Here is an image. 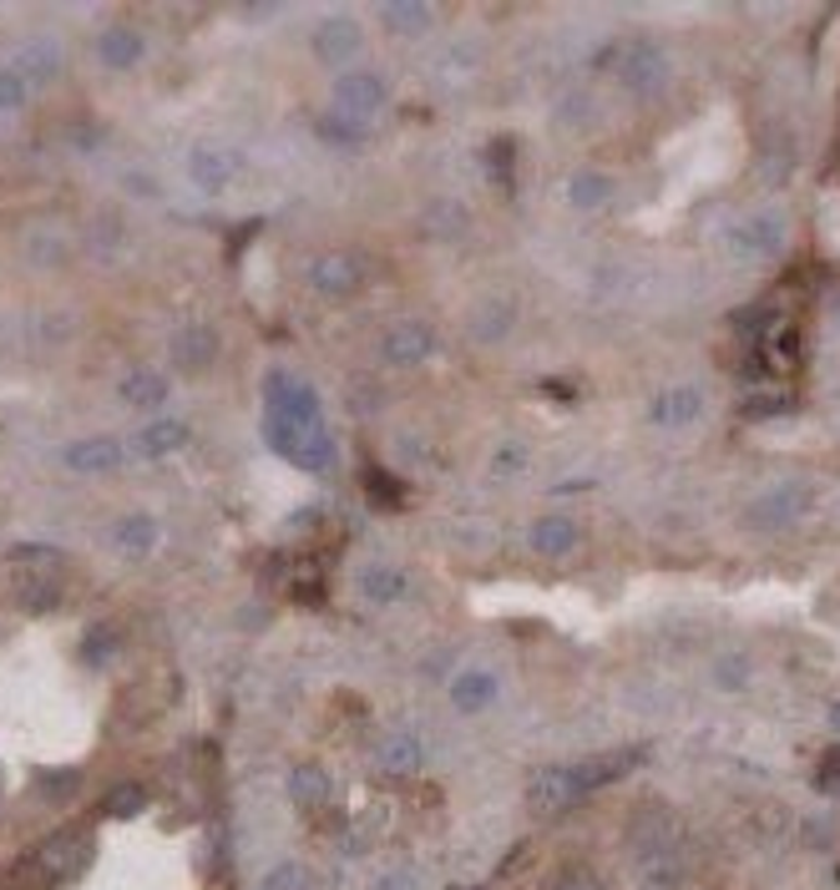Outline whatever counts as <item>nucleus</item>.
<instances>
[{"mask_svg":"<svg viewBox=\"0 0 840 890\" xmlns=\"http://www.w3.org/2000/svg\"><path fill=\"white\" fill-rule=\"evenodd\" d=\"M811 506V497H805V486H775L769 497H760L750 506V526H760V531H769V526H785V522H795L800 511Z\"/></svg>","mask_w":840,"mask_h":890,"instance_id":"obj_6","label":"nucleus"},{"mask_svg":"<svg viewBox=\"0 0 840 890\" xmlns=\"http://www.w3.org/2000/svg\"><path fill=\"white\" fill-rule=\"evenodd\" d=\"M699 410H704V394L693 385H678V390H664L653 400V425H689Z\"/></svg>","mask_w":840,"mask_h":890,"instance_id":"obj_14","label":"nucleus"},{"mask_svg":"<svg viewBox=\"0 0 840 890\" xmlns=\"http://www.w3.org/2000/svg\"><path fill=\"white\" fill-rule=\"evenodd\" d=\"M289 794H294L299 810H319V804L329 800V779L314 764H304V769H294V779H289Z\"/></svg>","mask_w":840,"mask_h":890,"instance_id":"obj_25","label":"nucleus"},{"mask_svg":"<svg viewBox=\"0 0 840 890\" xmlns=\"http://www.w3.org/2000/svg\"><path fill=\"white\" fill-rule=\"evenodd\" d=\"M335 97H339V106H344V112H354V117H369V112H380V102H385V82H380V76H369V72L339 76Z\"/></svg>","mask_w":840,"mask_h":890,"instance_id":"obj_9","label":"nucleus"},{"mask_svg":"<svg viewBox=\"0 0 840 890\" xmlns=\"http://www.w3.org/2000/svg\"><path fill=\"white\" fill-rule=\"evenodd\" d=\"M719 678H724V684H729V688H735V684H744V678H750V668H744L739 657H729V663H724V668H719Z\"/></svg>","mask_w":840,"mask_h":890,"instance_id":"obj_37","label":"nucleus"},{"mask_svg":"<svg viewBox=\"0 0 840 890\" xmlns=\"http://www.w3.org/2000/svg\"><path fill=\"white\" fill-rule=\"evenodd\" d=\"M400 592H405V577H400V567H369L365 577H360V598H365L369 607H390Z\"/></svg>","mask_w":840,"mask_h":890,"instance_id":"obj_22","label":"nucleus"},{"mask_svg":"<svg viewBox=\"0 0 840 890\" xmlns=\"http://www.w3.org/2000/svg\"><path fill=\"white\" fill-rule=\"evenodd\" d=\"M506 329H512V304H502V299H487V304L472 314V335L476 339H502Z\"/></svg>","mask_w":840,"mask_h":890,"instance_id":"obj_26","label":"nucleus"},{"mask_svg":"<svg viewBox=\"0 0 840 890\" xmlns=\"http://www.w3.org/2000/svg\"><path fill=\"white\" fill-rule=\"evenodd\" d=\"M61 461H66L72 471H82V476H97V471H117V466H122V440H112V436L76 440V446H66V451H61Z\"/></svg>","mask_w":840,"mask_h":890,"instance_id":"obj_8","label":"nucleus"},{"mask_svg":"<svg viewBox=\"0 0 840 890\" xmlns=\"http://www.w3.org/2000/svg\"><path fill=\"white\" fill-rule=\"evenodd\" d=\"M15 602H21L26 613H51V607L61 602L57 577H36V572H21V577H15Z\"/></svg>","mask_w":840,"mask_h":890,"instance_id":"obj_19","label":"nucleus"},{"mask_svg":"<svg viewBox=\"0 0 840 890\" xmlns=\"http://www.w3.org/2000/svg\"><path fill=\"white\" fill-rule=\"evenodd\" d=\"M102 810H106L112 819H133L137 810H148V789H142V785H117L112 794H106Z\"/></svg>","mask_w":840,"mask_h":890,"instance_id":"obj_28","label":"nucleus"},{"mask_svg":"<svg viewBox=\"0 0 840 890\" xmlns=\"http://www.w3.org/2000/svg\"><path fill=\"white\" fill-rule=\"evenodd\" d=\"M380 21H385V26H396V30H421L430 21V11H426V5H385Z\"/></svg>","mask_w":840,"mask_h":890,"instance_id":"obj_31","label":"nucleus"},{"mask_svg":"<svg viewBox=\"0 0 840 890\" xmlns=\"http://www.w3.org/2000/svg\"><path fill=\"white\" fill-rule=\"evenodd\" d=\"M607 198H613V183H607L603 173H577V177H573V203L603 208Z\"/></svg>","mask_w":840,"mask_h":890,"instance_id":"obj_29","label":"nucleus"},{"mask_svg":"<svg viewBox=\"0 0 840 890\" xmlns=\"http://www.w3.org/2000/svg\"><path fill=\"white\" fill-rule=\"evenodd\" d=\"M815 785H820V789L840 785V749H830L826 760H820V774H815Z\"/></svg>","mask_w":840,"mask_h":890,"instance_id":"obj_36","label":"nucleus"},{"mask_svg":"<svg viewBox=\"0 0 840 890\" xmlns=\"http://www.w3.org/2000/svg\"><path fill=\"white\" fill-rule=\"evenodd\" d=\"M76 785H82V774H76V769H66V774H41V779H36V789H41L46 800H72Z\"/></svg>","mask_w":840,"mask_h":890,"instance_id":"obj_32","label":"nucleus"},{"mask_svg":"<svg viewBox=\"0 0 840 890\" xmlns=\"http://www.w3.org/2000/svg\"><path fill=\"white\" fill-rule=\"evenodd\" d=\"M491 699H497V678H491V673H481V668L456 673V684H451V703H456V709L476 714V709H487Z\"/></svg>","mask_w":840,"mask_h":890,"instance_id":"obj_17","label":"nucleus"},{"mask_svg":"<svg viewBox=\"0 0 840 890\" xmlns=\"http://www.w3.org/2000/svg\"><path fill=\"white\" fill-rule=\"evenodd\" d=\"M122 400L137 405V410H158L167 400V380L163 375H152V369H137V375L122 380Z\"/></svg>","mask_w":840,"mask_h":890,"instance_id":"obj_23","label":"nucleus"},{"mask_svg":"<svg viewBox=\"0 0 840 890\" xmlns=\"http://www.w3.org/2000/svg\"><path fill=\"white\" fill-rule=\"evenodd\" d=\"M11 567L51 577V567H61V552L57 547H30V541H21V547H11Z\"/></svg>","mask_w":840,"mask_h":890,"instance_id":"obj_27","label":"nucleus"},{"mask_svg":"<svg viewBox=\"0 0 840 890\" xmlns=\"http://www.w3.org/2000/svg\"><path fill=\"white\" fill-rule=\"evenodd\" d=\"M284 455H289L294 466H304V471H325L329 461H335L329 430H325V425H319V430H294V436H289V446H284Z\"/></svg>","mask_w":840,"mask_h":890,"instance_id":"obj_12","label":"nucleus"},{"mask_svg":"<svg viewBox=\"0 0 840 890\" xmlns=\"http://www.w3.org/2000/svg\"><path fill=\"white\" fill-rule=\"evenodd\" d=\"M117 653V632L102 628V632H91L87 638V663H106V657Z\"/></svg>","mask_w":840,"mask_h":890,"instance_id":"obj_35","label":"nucleus"},{"mask_svg":"<svg viewBox=\"0 0 840 890\" xmlns=\"http://www.w3.org/2000/svg\"><path fill=\"white\" fill-rule=\"evenodd\" d=\"M26 91H30V82L15 66H0V112H15V106L26 102Z\"/></svg>","mask_w":840,"mask_h":890,"instance_id":"obj_30","label":"nucleus"},{"mask_svg":"<svg viewBox=\"0 0 840 890\" xmlns=\"http://www.w3.org/2000/svg\"><path fill=\"white\" fill-rule=\"evenodd\" d=\"M97 57L106 61V66H117V72H127V66H137V57H142V36L127 26H112L97 41Z\"/></svg>","mask_w":840,"mask_h":890,"instance_id":"obj_18","label":"nucleus"},{"mask_svg":"<svg viewBox=\"0 0 840 890\" xmlns=\"http://www.w3.org/2000/svg\"><path fill=\"white\" fill-rule=\"evenodd\" d=\"M739 238V249H750V253H775L785 243V228L780 218H769V213H750V218L735 228Z\"/></svg>","mask_w":840,"mask_h":890,"instance_id":"obj_16","label":"nucleus"},{"mask_svg":"<svg viewBox=\"0 0 840 890\" xmlns=\"http://www.w3.org/2000/svg\"><path fill=\"white\" fill-rule=\"evenodd\" d=\"M577 522H567V516H547V522H537L531 526V547L542 556H567L577 547Z\"/></svg>","mask_w":840,"mask_h":890,"instance_id":"obj_15","label":"nucleus"},{"mask_svg":"<svg viewBox=\"0 0 840 890\" xmlns=\"http://www.w3.org/2000/svg\"><path fill=\"white\" fill-rule=\"evenodd\" d=\"M836 309H840V304H836Z\"/></svg>","mask_w":840,"mask_h":890,"instance_id":"obj_40","label":"nucleus"},{"mask_svg":"<svg viewBox=\"0 0 840 890\" xmlns=\"http://www.w3.org/2000/svg\"><path fill=\"white\" fill-rule=\"evenodd\" d=\"M310 886V876L299 870V865H279V870H268V880H264V890H304Z\"/></svg>","mask_w":840,"mask_h":890,"instance_id":"obj_34","label":"nucleus"},{"mask_svg":"<svg viewBox=\"0 0 840 890\" xmlns=\"http://www.w3.org/2000/svg\"><path fill=\"white\" fill-rule=\"evenodd\" d=\"M380 890H411V876H385Z\"/></svg>","mask_w":840,"mask_h":890,"instance_id":"obj_38","label":"nucleus"},{"mask_svg":"<svg viewBox=\"0 0 840 890\" xmlns=\"http://www.w3.org/2000/svg\"><path fill=\"white\" fill-rule=\"evenodd\" d=\"M552 890H603V880L592 876L588 865H567V870L552 880Z\"/></svg>","mask_w":840,"mask_h":890,"instance_id":"obj_33","label":"nucleus"},{"mask_svg":"<svg viewBox=\"0 0 840 890\" xmlns=\"http://www.w3.org/2000/svg\"><path fill=\"white\" fill-rule=\"evenodd\" d=\"M638 760H643V749H613V754H592V760L567 764V769H573L577 789H582V794H592V789H603V785H613V779H623V774L634 769Z\"/></svg>","mask_w":840,"mask_h":890,"instance_id":"obj_5","label":"nucleus"},{"mask_svg":"<svg viewBox=\"0 0 840 890\" xmlns=\"http://www.w3.org/2000/svg\"><path fill=\"white\" fill-rule=\"evenodd\" d=\"M314 51L325 61H350L354 51H360V26L354 21H344V15H335V21H325V26L314 30Z\"/></svg>","mask_w":840,"mask_h":890,"instance_id":"obj_11","label":"nucleus"},{"mask_svg":"<svg viewBox=\"0 0 840 890\" xmlns=\"http://www.w3.org/2000/svg\"><path fill=\"white\" fill-rule=\"evenodd\" d=\"M173 360L183 369H208L213 360H218V329H208V324H183L173 335Z\"/></svg>","mask_w":840,"mask_h":890,"instance_id":"obj_7","label":"nucleus"},{"mask_svg":"<svg viewBox=\"0 0 840 890\" xmlns=\"http://www.w3.org/2000/svg\"><path fill=\"white\" fill-rule=\"evenodd\" d=\"M421 739H411V734H385L380 739V769L390 774H415L421 769Z\"/></svg>","mask_w":840,"mask_h":890,"instance_id":"obj_20","label":"nucleus"},{"mask_svg":"<svg viewBox=\"0 0 840 890\" xmlns=\"http://www.w3.org/2000/svg\"><path fill=\"white\" fill-rule=\"evenodd\" d=\"M183 440H188V425H183V421H152L148 430L137 436V455L158 461V455H173Z\"/></svg>","mask_w":840,"mask_h":890,"instance_id":"obj_21","label":"nucleus"},{"mask_svg":"<svg viewBox=\"0 0 840 890\" xmlns=\"http://www.w3.org/2000/svg\"><path fill=\"white\" fill-rule=\"evenodd\" d=\"M618 76H623V87H634V91H659L668 82V61L659 46L634 41L618 51Z\"/></svg>","mask_w":840,"mask_h":890,"instance_id":"obj_1","label":"nucleus"},{"mask_svg":"<svg viewBox=\"0 0 840 890\" xmlns=\"http://www.w3.org/2000/svg\"><path fill=\"white\" fill-rule=\"evenodd\" d=\"M582 800V789H577V779H573V769H542L537 779L527 785V804L537 810V815H567L573 804Z\"/></svg>","mask_w":840,"mask_h":890,"instance_id":"obj_3","label":"nucleus"},{"mask_svg":"<svg viewBox=\"0 0 840 890\" xmlns=\"http://www.w3.org/2000/svg\"><path fill=\"white\" fill-rule=\"evenodd\" d=\"M310 284L319 293H354L365 284V263L354 259L350 249H329L310 263Z\"/></svg>","mask_w":840,"mask_h":890,"instance_id":"obj_4","label":"nucleus"},{"mask_svg":"<svg viewBox=\"0 0 840 890\" xmlns=\"http://www.w3.org/2000/svg\"><path fill=\"white\" fill-rule=\"evenodd\" d=\"M830 724H836V729H840V709H836V714H830Z\"/></svg>","mask_w":840,"mask_h":890,"instance_id":"obj_39","label":"nucleus"},{"mask_svg":"<svg viewBox=\"0 0 840 890\" xmlns=\"http://www.w3.org/2000/svg\"><path fill=\"white\" fill-rule=\"evenodd\" d=\"M188 177L198 183L203 192H218L228 177H234V152H223V147H198L188 162Z\"/></svg>","mask_w":840,"mask_h":890,"instance_id":"obj_13","label":"nucleus"},{"mask_svg":"<svg viewBox=\"0 0 840 890\" xmlns=\"http://www.w3.org/2000/svg\"><path fill=\"white\" fill-rule=\"evenodd\" d=\"M152 541H158V522L152 516H122L117 522V547L127 556H148Z\"/></svg>","mask_w":840,"mask_h":890,"instance_id":"obj_24","label":"nucleus"},{"mask_svg":"<svg viewBox=\"0 0 840 890\" xmlns=\"http://www.w3.org/2000/svg\"><path fill=\"white\" fill-rule=\"evenodd\" d=\"M430 350H436V335H430V324H421V319L396 324V329H385V339H380L385 365H396V369L421 365Z\"/></svg>","mask_w":840,"mask_h":890,"instance_id":"obj_2","label":"nucleus"},{"mask_svg":"<svg viewBox=\"0 0 840 890\" xmlns=\"http://www.w3.org/2000/svg\"><path fill=\"white\" fill-rule=\"evenodd\" d=\"M11 66L26 76V82H51V76L61 72V46L51 41V36H36V41H26L15 51Z\"/></svg>","mask_w":840,"mask_h":890,"instance_id":"obj_10","label":"nucleus"}]
</instances>
